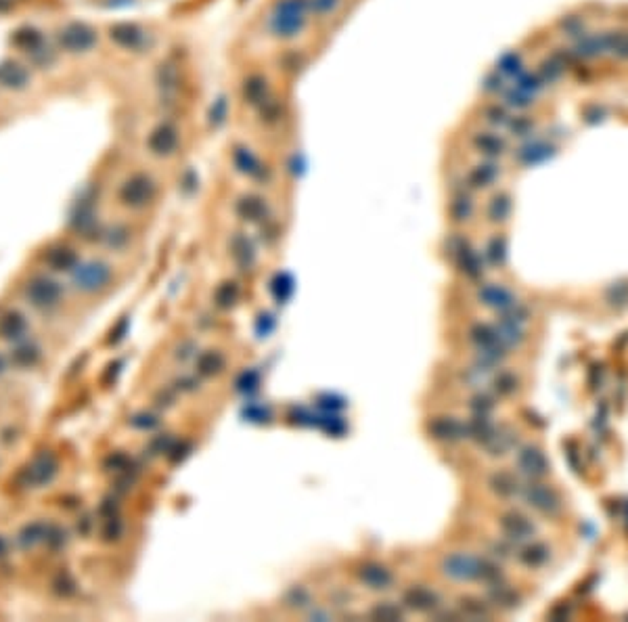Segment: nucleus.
Here are the masks:
<instances>
[{"label": "nucleus", "mask_w": 628, "mask_h": 622, "mask_svg": "<svg viewBox=\"0 0 628 622\" xmlns=\"http://www.w3.org/2000/svg\"><path fill=\"white\" fill-rule=\"evenodd\" d=\"M310 3L308 0H277L266 13V32L277 40H295L308 25Z\"/></svg>", "instance_id": "f257e3e1"}, {"label": "nucleus", "mask_w": 628, "mask_h": 622, "mask_svg": "<svg viewBox=\"0 0 628 622\" xmlns=\"http://www.w3.org/2000/svg\"><path fill=\"white\" fill-rule=\"evenodd\" d=\"M57 44L63 53L70 55H86L92 53V48L98 44V32L84 21H67L63 23L57 34Z\"/></svg>", "instance_id": "f03ea898"}, {"label": "nucleus", "mask_w": 628, "mask_h": 622, "mask_svg": "<svg viewBox=\"0 0 628 622\" xmlns=\"http://www.w3.org/2000/svg\"><path fill=\"white\" fill-rule=\"evenodd\" d=\"M178 143H180V132L174 124L170 122H162L157 124L149 136H147V147H149V153L155 155V158H170V155L176 153L178 149Z\"/></svg>", "instance_id": "7ed1b4c3"}, {"label": "nucleus", "mask_w": 628, "mask_h": 622, "mask_svg": "<svg viewBox=\"0 0 628 622\" xmlns=\"http://www.w3.org/2000/svg\"><path fill=\"white\" fill-rule=\"evenodd\" d=\"M153 195H155V183L145 174H132L122 185L120 191V197L128 207H143L153 199Z\"/></svg>", "instance_id": "20e7f679"}, {"label": "nucleus", "mask_w": 628, "mask_h": 622, "mask_svg": "<svg viewBox=\"0 0 628 622\" xmlns=\"http://www.w3.org/2000/svg\"><path fill=\"white\" fill-rule=\"evenodd\" d=\"M30 86H32L30 65L15 61V59H5L0 63V88L11 90V92H23Z\"/></svg>", "instance_id": "39448f33"}, {"label": "nucleus", "mask_w": 628, "mask_h": 622, "mask_svg": "<svg viewBox=\"0 0 628 622\" xmlns=\"http://www.w3.org/2000/svg\"><path fill=\"white\" fill-rule=\"evenodd\" d=\"M484 563L465 553H452L444 559V572L454 581H474L484 574Z\"/></svg>", "instance_id": "423d86ee"}, {"label": "nucleus", "mask_w": 628, "mask_h": 622, "mask_svg": "<svg viewBox=\"0 0 628 622\" xmlns=\"http://www.w3.org/2000/svg\"><path fill=\"white\" fill-rule=\"evenodd\" d=\"M107 281H109V269L101 262H90V265L78 267L76 287L82 291H96Z\"/></svg>", "instance_id": "0eeeda50"}, {"label": "nucleus", "mask_w": 628, "mask_h": 622, "mask_svg": "<svg viewBox=\"0 0 628 622\" xmlns=\"http://www.w3.org/2000/svg\"><path fill=\"white\" fill-rule=\"evenodd\" d=\"M109 38L116 40L118 46L134 50V48H138L140 42H145L149 38V32H145L136 23H118V25L109 28Z\"/></svg>", "instance_id": "6e6552de"}, {"label": "nucleus", "mask_w": 628, "mask_h": 622, "mask_svg": "<svg viewBox=\"0 0 628 622\" xmlns=\"http://www.w3.org/2000/svg\"><path fill=\"white\" fill-rule=\"evenodd\" d=\"M519 468H521V472H526L530 476H545L547 474V459H545L543 450L528 446L519 457Z\"/></svg>", "instance_id": "1a4fd4ad"}, {"label": "nucleus", "mask_w": 628, "mask_h": 622, "mask_svg": "<svg viewBox=\"0 0 628 622\" xmlns=\"http://www.w3.org/2000/svg\"><path fill=\"white\" fill-rule=\"evenodd\" d=\"M480 298L484 300L486 306H492V308H511L515 302H513V293L501 285H488L484 291H480Z\"/></svg>", "instance_id": "9d476101"}, {"label": "nucleus", "mask_w": 628, "mask_h": 622, "mask_svg": "<svg viewBox=\"0 0 628 622\" xmlns=\"http://www.w3.org/2000/svg\"><path fill=\"white\" fill-rule=\"evenodd\" d=\"M362 581L369 585L371 589H388L390 583H392V574L384 566H377V563H369L362 568Z\"/></svg>", "instance_id": "9b49d317"}, {"label": "nucleus", "mask_w": 628, "mask_h": 622, "mask_svg": "<svg viewBox=\"0 0 628 622\" xmlns=\"http://www.w3.org/2000/svg\"><path fill=\"white\" fill-rule=\"evenodd\" d=\"M530 505L538 507L541 511L545 513H555L561 505H559V499L545 486H534V490L530 488Z\"/></svg>", "instance_id": "f8f14e48"}]
</instances>
